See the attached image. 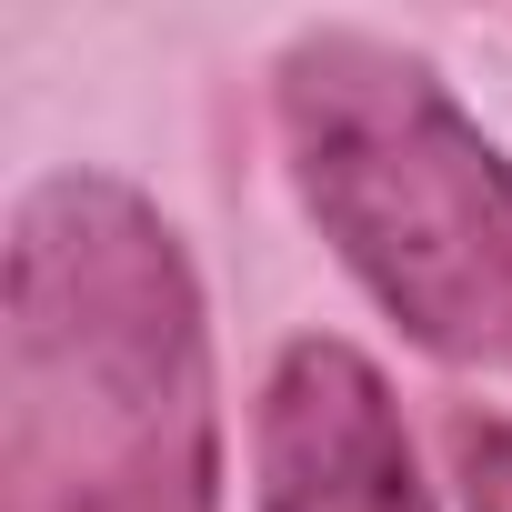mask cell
<instances>
[{"mask_svg":"<svg viewBox=\"0 0 512 512\" xmlns=\"http://www.w3.org/2000/svg\"><path fill=\"white\" fill-rule=\"evenodd\" d=\"M0 512H221L201 282L111 171H51L11 211Z\"/></svg>","mask_w":512,"mask_h":512,"instance_id":"1","label":"cell"},{"mask_svg":"<svg viewBox=\"0 0 512 512\" xmlns=\"http://www.w3.org/2000/svg\"><path fill=\"white\" fill-rule=\"evenodd\" d=\"M282 141L352 282L442 362L512 352V161L372 31L282 51Z\"/></svg>","mask_w":512,"mask_h":512,"instance_id":"2","label":"cell"},{"mask_svg":"<svg viewBox=\"0 0 512 512\" xmlns=\"http://www.w3.org/2000/svg\"><path fill=\"white\" fill-rule=\"evenodd\" d=\"M251 512H432L402 402L352 342L302 332L272 362L251 422Z\"/></svg>","mask_w":512,"mask_h":512,"instance_id":"3","label":"cell"},{"mask_svg":"<svg viewBox=\"0 0 512 512\" xmlns=\"http://www.w3.org/2000/svg\"><path fill=\"white\" fill-rule=\"evenodd\" d=\"M452 482H462V512H512V422L462 412L452 422Z\"/></svg>","mask_w":512,"mask_h":512,"instance_id":"4","label":"cell"}]
</instances>
